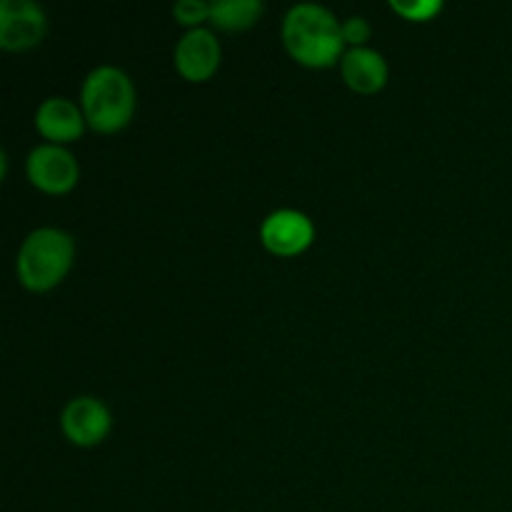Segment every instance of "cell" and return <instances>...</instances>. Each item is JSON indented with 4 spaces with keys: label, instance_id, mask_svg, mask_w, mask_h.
<instances>
[{
    "label": "cell",
    "instance_id": "obj_9",
    "mask_svg": "<svg viewBox=\"0 0 512 512\" xmlns=\"http://www.w3.org/2000/svg\"><path fill=\"white\" fill-rule=\"evenodd\" d=\"M35 128L53 145L70 143L83 135L85 115L68 98H48L35 113Z\"/></svg>",
    "mask_w": 512,
    "mask_h": 512
},
{
    "label": "cell",
    "instance_id": "obj_7",
    "mask_svg": "<svg viewBox=\"0 0 512 512\" xmlns=\"http://www.w3.org/2000/svg\"><path fill=\"white\" fill-rule=\"evenodd\" d=\"M220 43L210 30L193 28L175 45V68L190 83H203L218 70Z\"/></svg>",
    "mask_w": 512,
    "mask_h": 512
},
{
    "label": "cell",
    "instance_id": "obj_11",
    "mask_svg": "<svg viewBox=\"0 0 512 512\" xmlns=\"http://www.w3.org/2000/svg\"><path fill=\"white\" fill-rule=\"evenodd\" d=\"M263 15L260 0H215L210 3V23L220 30L253 28Z\"/></svg>",
    "mask_w": 512,
    "mask_h": 512
},
{
    "label": "cell",
    "instance_id": "obj_4",
    "mask_svg": "<svg viewBox=\"0 0 512 512\" xmlns=\"http://www.w3.org/2000/svg\"><path fill=\"white\" fill-rule=\"evenodd\" d=\"M48 20L33 0H3L0 3V48L28 50L45 38Z\"/></svg>",
    "mask_w": 512,
    "mask_h": 512
},
{
    "label": "cell",
    "instance_id": "obj_5",
    "mask_svg": "<svg viewBox=\"0 0 512 512\" xmlns=\"http://www.w3.org/2000/svg\"><path fill=\"white\" fill-rule=\"evenodd\" d=\"M28 178L43 193H68L78 183V160L60 145H38L28 155Z\"/></svg>",
    "mask_w": 512,
    "mask_h": 512
},
{
    "label": "cell",
    "instance_id": "obj_10",
    "mask_svg": "<svg viewBox=\"0 0 512 512\" xmlns=\"http://www.w3.org/2000/svg\"><path fill=\"white\" fill-rule=\"evenodd\" d=\"M343 78L358 93H378L388 83V63L370 48H353L343 55Z\"/></svg>",
    "mask_w": 512,
    "mask_h": 512
},
{
    "label": "cell",
    "instance_id": "obj_14",
    "mask_svg": "<svg viewBox=\"0 0 512 512\" xmlns=\"http://www.w3.org/2000/svg\"><path fill=\"white\" fill-rule=\"evenodd\" d=\"M368 38H370L368 20L358 18V15H353V18L345 20V23H343V40H345V43L355 45V48H363V43Z\"/></svg>",
    "mask_w": 512,
    "mask_h": 512
},
{
    "label": "cell",
    "instance_id": "obj_1",
    "mask_svg": "<svg viewBox=\"0 0 512 512\" xmlns=\"http://www.w3.org/2000/svg\"><path fill=\"white\" fill-rule=\"evenodd\" d=\"M283 43L298 63L330 68L343 50V25L323 5H293L283 20Z\"/></svg>",
    "mask_w": 512,
    "mask_h": 512
},
{
    "label": "cell",
    "instance_id": "obj_13",
    "mask_svg": "<svg viewBox=\"0 0 512 512\" xmlns=\"http://www.w3.org/2000/svg\"><path fill=\"white\" fill-rule=\"evenodd\" d=\"M390 8L395 13L405 15L408 20H430L435 13L443 10V3H438V0H415V3H398V0H393Z\"/></svg>",
    "mask_w": 512,
    "mask_h": 512
},
{
    "label": "cell",
    "instance_id": "obj_6",
    "mask_svg": "<svg viewBox=\"0 0 512 512\" xmlns=\"http://www.w3.org/2000/svg\"><path fill=\"white\" fill-rule=\"evenodd\" d=\"M313 235V223L308 220V215L298 213V210H275L263 220V228H260V240L265 248L283 258L308 250Z\"/></svg>",
    "mask_w": 512,
    "mask_h": 512
},
{
    "label": "cell",
    "instance_id": "obj_8",
    "mask_svg": "<svg viewBox=\"0 0 512 512\" xmlns=\"http://www.w3.org/2000/svg\"><path fill=\"white\" fill-rule=\"evenodd\" d=\"M60 425H63V433L68 435L70 443L90 448L108 435L110 413L100 400L85 395V398H75L65 405Z\"/></svg>",
    "mask_w": 512,
    "mask_h": 512
},
{
    "label": "cell",
    "instance_id": "obj_12",
    "mask_svg": "<svg viewBox=\"0 0 512 512\" xmlns=\"http://www.w3.org/2000/svg\"><path fill=\"white\" fill-rule=\"evenodd\" d=\"M173 15L180 25H200L203 20H210V5L203 0H180L175 3Z\"/></svg>",
    "mask_w": 512,
    "mask_h": 512
},
{
    "label": "cell",
    "instance_id": "obj_3",
    "mask_svg": "<svg viewBox=\"0 0 512 512\" xmlns=\"http://www.w3.org/2000/svg\"><path fill=\"white\" fill-rule=\"evenodd\" d=\"M75 245L58 228H38L23 240L18 253V278L28 290L43 293L55 288L73 265Z\"/></svg>",
    "mask_w": 512,
    "mask_h": 512
},
{
    "label": "cell",
    "instance_id": "obj_2",
    "mask_svg": "<svg viewBox=\"0 0 512 512\" xmlns=\"http://www.w3.org/2000/svg\"><path fill=\"white\" fill-rule=\"evenodd\" d=\"M80 103L90 128L98 133H115L133 118L135 88L120 68L100 65L85 78Z\"/></svg>",
    "mask_w": 512,
    "mask_h": 512
}]
</instances>
